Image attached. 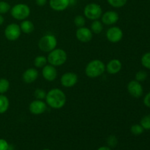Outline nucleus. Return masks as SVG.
Returning a JSON list of instances; mask_svg holds the SVG:
<instances>
[{"label": "nucleus", "mask_w": 150, "mask_h": 150, "mask_svg": "<svg viewBox=\"0 0 150 150\" xmlns=\"http://www.w3.org/2000/svg\"><path fill=\"white\" fill-rule=\"evenodd\" d=\"M67 98L65 94L62 89L54 88L46 93L45 101L46 104L54 109L62 108L66 103Z\"/></svg>", "instance_id": "1"}, {"label": "nucleus", "mask_w": 150, "mask_h": 150, "mask_svg": "<svg viewBox=\"0 0 150 150\" xmlns=\"http://www.w3.org/2000/svg\"><path fill=\"white\" fill-rule=\"evenodd\" d=\"M105 70V65L101 60L94 59L89 62L85 68L86 76L95 79L102 76Z\"/></svg>", "instance_id": "2"}, {"label": "nucleus", "mask_w": 150, "mask_h": 150, "mask_svg": "<svg viewBox=\"0 0 150 150\" xmlns=\"http://www.w3.org/2000/svg\"><path fill=\"white\" fill-rule=\"evenodd\" d=\"M67 59V53L62 48H55L48 54L47 61L51 65L58 67L64 64Z\"/></svg>", "instance_id": "3"}, {"label": "nucleus", "mask_w": 150, "mask_h": 150, "mask_svg": "<svg viewBox=\"0 0 150 150\" xmlns=\"http://www.w3.org/2000/svg\"><path fill=\"white\" fill-rule=\"evenodd\" d=\"M57 45V40L53 35H46L40 39L38 47L42 51L49 53L55 49Z\"/></svg>", "instance_id": "4"}, {"label": "nucleus", "mask_w": 150, "mask_h": 150, "mask_svg": "<svg viewBox=\"0 0 150 150\" xmlns=\"http://www.w3.org/2000/svg\"><path fill=\"white\" fill-rule=\"evenodd\" d=\"M10 13L13 18L18 21H23L29 17L31 10L27 4H17L10 9Z\"/></svg>", "instance_id": "5"}, {"label": "nucleus", "mask_w": 150, "mask_h": 150, "mask_svg": "<svg viewBox=\"0 0 150 150\" xmlns=\"http://www.w3.org/2000/svg\"><path fill=\"white\" fill-rule=\"evenodd\" d=\"M83 14L89 20H98L103 15L102 7L96 3H89L85 6Z\"/></svg>", "instance_id": "6"}, {"label": "nucleus", "mask_w": 150, "mask_h": 150, "mask_svg": "<svg viewBox=\"0 0 150 150\" xmlns=\"http://www.w3.org/2000/svg\"><path fill=\"white\" fill-rule=\"evenodd\" d=\"M21 34L20 26L16 23H10L4 30L5 38L10 41H16L19 38Z\"/></svg>", "instance_id": "7"}, {"label": "nucleus", "mask_w": 150, "mask_h": 150, "mask_svg": "<svg viewBox=\"0 0 150 150\" xmlns=\"http://www.w3.org/2000/svg\"><path fill=\"white\" fill-rule=\"evenodd\" d=\"M78 81H79V77L77 74L73 72H67V73H64L60 79L61 84L66 88L74 86L77 83Z\"/></svg>", "instance_id": "8"}, {"label": "nucleus", "mask_w": 150, "mask_h": 150, "mask_svg": "<svg viewBox=\"0 0 150 150\" xmlns=\"http://www.w3.org/2000/svg\"><path fill=\"white\" fill-rule=\"evenodd\" d=\"M127 91L132 97L139 98L143 95L144 89L140 82L136 80L130 81L127 84Z\"/></svg>", "instance_id": "9"}, {"label": "nucleus", "mask_w": 150, "mask_h": 150, "mask_svg": "<svg viewBox=\"0 0 150 150\" xmlns=\"http://www.w3.org/2000/svg\"><path fill=\"white\" fill-rule=\"evenodd\" d=\"M106 38L108 41L113 43L120 42L123 38L122 30L118 26H112L107 30Z\"/></svg>", "instance_id": "10"}, {"label": "nucleus", "mask_w": 150, "mask_h": 150, "mask_svg": "<svg viewBox=\"0 0 150 150\" xmlns=\"http://www.w3.org/2000/svg\"><path fill=\"white\" fill-rule=\"evenodd\" d=\"M29 111L34 115H40L46 111L47 104L41 100H33L29 106Z\"/></svg>", "instance_id": "11"}, {"label": "nucleus", "mask_w": 150, "mask_h": 150, "mask_svg": "<svg viewBox=\"0 0 150 150\" xmlns=\"http://www.w3.org/2000/svg\"><path fill=\"white\" fill-rule=\"evenodd\" d=\"M76 36L79 41L82 42H88L92 39L93 34L90 29L83 26L79 27L76 30Z\"/></svg>", "instance_id": "12"}, {"label": "nucleus", "mask_w": 150, "mask_h": 150, "mask_svg": "<svg viewBox=\"0 0 150 150\" xmlns=\"http://www.w3.org/2000/svg\"><path fill=\"white\" fill-rule=\"evenodd\" d=\"M119 14L115 11H106L105 13H104L101 16V22H102L103 24L110 25L115 24L116 23H117V21H119Z\"/></svg>", "instance_id": "13"}, {"label": "nucleus", "mask_w": 150, "mask_h": 150, "mask_svg": "<svg viewBox=\"0 0 150 150\" xmlns=\"http://www.w3.org/2000/svg\"><path fill=\"white\" fill-rule=\"evenodd\" d=\"M42 75L48 81H54L57 78V70L54 66L50 64H46L42 67Z\"/></svg>", "instance_id": "14"}, {"label": "nucleus", "mask_w": 150, "mask_h": 150, "mask_svg": "<svg viewBox=\"0 0 150 150\" xmlns=\"http://www.w3.org/2000/svg\"><path fill=\"white\" fill-rule=\"evenodd\" d=\"M38 71L35 68L27 69L24 71V73L22 75V79L23 81L26 83H32L35 82L38 78Z\"/></svg>", "instance_id": "15"}, {"label": "nucleus", "mask_w": 150, "mask_h": 150, "mask_svg": "<svg viewBox=\"0 0 150 150\" xmlns=\"http://www.w3.org/2000/svg\"><path fill=\"white\" fill-rule=\"evenodd\" d=\"M122 64L121 61L117 59H114L111 60L107 64L105 70L109 74L114 75L118 73L122 70Z\"/></svg>", "instance_id": "16"}, {"label": "nucleus", "mask_w": 150, "mask_h": 150, "mask_svg": "<svg viewBox=\"0 0 150 150\" xmlns=\"http://www.w3.org/2000/svg\"><path fill=\"white\" fill-rule=\"evenodd\" d=\"M49 5L55 11H63L70 5L69 0H50Z\"/></svg>", "instance_id": "17"}, {"label": "nucleus", "mask_w": 150, "mask_h": 150, "mask_svg": "<svg viewBox=\"0 0 150 150\" xmlns=\"http://www.w3.org/2000/svg\"><path fill=\"white\" fill-rule=\"evenodd\" d=\"M19 26H20L21 32L25 34H31L35 30L34 23L29 20H23Z\"/></svg>", "instance_id": "18"}, {"label": "nucleus", "mask_w": 150, "mask_h": 150, "mask_svg": "<svg viewBox=\"0 0 150 150\" xmlns=\"http://www.w3.org/2000/svg\"><path fill=\"white\" fill-rule=\"evenodd\" d=\"M10 102L5 95H0V114H4L8 110Z\"/></svg>", "instance_id": "19"}, {"label": "nucleus", "mask_w": 150, "mask_h": 150, "mask_svg": "<svg viewBox=\"0 0 150 150\" xmlns=\"http://www.w3.org/2000/svg\"><path fill=\"white\" fill-rule=\"evenodd\" d=\"M103 29V24L102 22L98 20L93 21V22L91 24V31L93 33L98 35V34L102 32Z\"/></svg>", "instance_id": "20"}, {"label": "nucleus", "mask_w": 150, "mask_h": 150, "mask_svg": "<svg viewBox=\"0 0 150 150\" xmlns=\"http://www.w3.org/2000/svg\"><path fill=\"white\" fill-rule=\"evenodd\" d=\"M47 58L45 56H38L34 60V64L38 68H41L47 64Z\"/></svg>", "instance_id": "21"}, {"label": "nucleus", "mask_w": 150, "mask_h": 150, "mask_svg": "<svg viewBox=\"0 0 150 150\" xmlns=\"http://www.w3.org/2000/svg\"><path fill=\"white\" fill-rule=\"evenodd\" d=\"M10 82L6 79H0V95H3L9 90Z\"/></svg>", "instance_id": "22"}, {"label": "nucleus", "mask_w": 150, "mask_h": 150, "mask_svg": "<svg viewBox=\"0 0 150 150\" xmlns=\"http://www.w3.org/2000/svg\"><path fill=\"white\" fill-rule=\"evenodd\" d=\"M107 1L113 7L120 8V7H124L127 4V0H107Z\"/></svg>", "instance_id": "23"}, {"label": "nucleus", "mask_w": 150, "mask_h": 150, "mask_svg": "<svg viewBox=\"0 0 150 150\" xmlns=\"http://www.w3.org/2000/svg\"><path fill=\"white\" fill-rule=\"evenodd\" d=\"M144 129L142 127V126L140 124L133 125L130 127V132L135 136H140L144 133Z\"/></svg>", "instance_id": "24"}, {"label": "nucleus", "mask_w": 150, "mask_h": 150, "mask_svg": "<svg viewBox=\"0 0 150 150\" xmlns=\"http://www.w3.org/2000/svg\"><path fill=\"white\" fill-rule=\"evenodd\" d=\"M141 62L143 67L150 70V52H147L142 56L141 59Z\"/></svg>", "instance_id": "25"}, {"label": "nucleus", "mask_w": 150, "mask_h": 150, "mask_svg": "<svg viewBox=\"0 0 150 150\" xmlns=\"http://www.w3.org/2000/svg\"><path fill=\"white\" fill-rule=\"evenodd\" d=\"M140 125L144 130H150V114L142 117L140 122Z\"/></svg>", "instance_id": "26"}, {"label": "nucleus", "mask_w": 150, "mask_h": 150, "mask_svg": "<svg viewBox=\"0 0 150 150\" xmlns=\"http://www.w3.org/2000/svg\"><path fill=\"white\" fill-rule=\"evenodd\" d=\"M10 9H11V7H10L9 3L4 1H0V14H5V13H8Z\"/></svg>", "instance_id": "27"}, {"label": "nucleus", "mask_w": 150, "mask_h": 150, "mask_svg": "<svg viewBox=\"0 0 150 150\" xmlns=\"http://www.w3.org/2000/svg\"><path fill=\"white\" fill-rule=\"evenodd\" d=\"M147 79V73L144 70H140L136 74V80L139 82L144 81Z\"/></svg>", "instance_id": "28"}, {"label": "nucleus", "mask_w": 150, "mask_h": 150, "mask_svg": "<svg viewBox=\"0 0 150 150\" xmlns=\"http://www.w3.org/2000/svg\"><path fill=\"white\" fill-rule=\"evenodd\" d=\"M35 98L37 100H42L45 99V96H46V92H45L44 89H37L35 91V93H34Z\"/></svg>", "instance_id": "29"}, {"label": "nucleus", "mask_w": 150, "mask_h": 150, "mask_svg": "<svg viewBox=\"0 0 150 150\" xmlns=\"http://www.w3.org/2000/svg\"><path fill=\"white\" fill-rule=\"evenodd\" d=\"M86 20L85 18L82 16H77L74 18V23L77 27H83L84 26Z\"/></svg>", "instance_id": "30"}, {"label": "nucleus", "mask_w": 150, "mask_h": 150, "mask_svg": "<svg viewBox=\"0 0 150 150\" xmlns=\"http://www.w3.org/2000/svg\"><path fill=\"white\" fill-rule=\"evenodd\" d=\"M118 140L115 136H109L107 139V144H108L109 147H114L117 145Z\"/></svg>", "instance_id": "31"}, {"label": "nucleus", "mask_w": 150, "mask_h": 150, "mask_svg": "<svg viewBox=\"0 0 150 150\" xmlns=\"http://www.w3.org/2000/svg\"><path fill=\"white\" fill-rule=\"evenodd\" d=\"M9 146L10 145L8 144L7 141L0 139V150H7L9 149Z\"/></svg>", "instance_id": "32"}, {"label": "nucleus", "mask_w": 150, "mask_h": 150, "mask_svg": "<svg viewBox=\"0 0 150 150\" xmlns=\"http://www.w3.org/2000/svg\"><path fill=\"white\" fill-rule=\"evenodd\" d=\"M144 104L148 108H150V92L145 95L144 98Z\"/></svg>", "instance_id": "33"}, {"label": "nucleus", "mask_w": 150, "mask_h": 150, "mask_svg": "<svg viewBox=\"0 0 150 150\" xmlns=\"http://www.w3.org/2000/svg\"><path fill=\"white\" fill-rule=\"evenodd\" d=\"M35 2L40 7H42L45 5L47 2V0H35Z\"/></svg>", "instance_id": "34"}, {"label": "nucleus", "mask_w": 150, "mask_h": 150, "mask_svg": "<svg viewBox=\"0 0 150 150\" xmlns=\"http://www.w3.org/2000/svg\"><path fill=\"white\" fill-rule=\"evenodd\" d=\"M98 150H112V149H111V148L109 147V146H100V148H98Z\"/></svg>", "instance_id": "35"}, {"label": "nucleus", "mask_w": 150, "mask_h": 150, "mask_svg": "<svg viewBox=\"0 0 150 150\" xmlns=\"http://www.w3.org/2000/svg\"><path fill=\"white\" fill-rule=\"evenodd\" d=\"M76 1H77V0H69V4H70V5H74L76 4Z\"/></svg>", "instance_id": "36"}, {"label": "nucleus", "mask_w": 150, "mask_h": 150, "mask_svg": "<svg viewBox=\"0 0 150 150\" xmlns=\"http://www.w3.org/2000/svg\"><path fill=\"white\" fill-rule=\"evenodd\" d=\"M4 17H3V16L0 14V26H1L3 23H4Z\"/></svg>", "instance_id": "37"}, {"label": "nucleus", "mask_w": 150, "mask_h": 150, "mask_svg": "<svg viewBox=\"0 0 150 150\" xmlns=\"http://www.w3.org/2000/svg\"><path fill=\"white\" fill-rule=\"evenodd\" d=\"M7 150H13V149H12V148L10 147V146H9V149Z\"/></svg>", "instance_id": "38"}, {"label": "nucleus", "mask_w": 150, "mask_h": 150, "mask_svg": "<svg viewBox=\"0 0 150 150\" xmlns=\"http://www.w3.org/2000/svg\"><path fill=\"white\" fill-rule=\"evenodd\" d=\"M42 150H51V149H42Z\"/></svg>", "instance_id": "39"}, {"label": "nucleus", "mask_w": 150, "mask_h": 150, "mask_svg": "<svg viewBox=\"0 0 150 150\" xmlns=\"http://www.w3.org/2000/svg\"><path fill=\"white\" fill-rule=\"evenodd\" d=\"M149 1H150V0H149Z\"/></svg>", "instance_id": "40"}]
</instances>
